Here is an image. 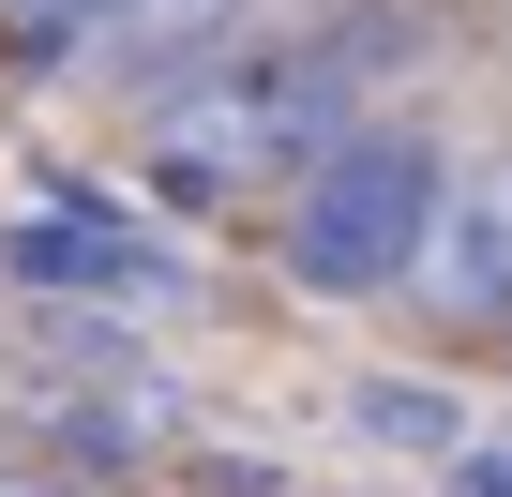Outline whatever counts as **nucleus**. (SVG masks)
I'll list each match as a JSON object with an SVG mask.
<instances>
[{
    "instance_id": "nucleus-1",
    "label": "nucleus",
    "mask_w": 512,
    "mask_h": 497,
    "mask_svg": "<svg viewBox=\"0 0 512 497\" xmlns=\"http://www.w3.org/2000/svg\"><path fill=\"white\" fill-rule=\"evenodd\" d=\"M422 61H437L422 0H287L136 106V196L151 211H272L347 121L407 106Z\"/></svg>"
},
{
    "instance_id": "nucleus-2",
    "label": "nucleus",
    "mask_w": 512,
    "mask_h": 497,
    "mask_svg": "<svg viewBox=\"0 0 512 497\" xmlns=\"http://www.w3.org/2000/svg\"><path fill=\"white\" fill-rule=\"evenodd\" d=\"M437 196H452V121H437V106H377V121H347L272 211H256V226H272L287 302H317V317H392L407 272H422Z\"/></svg>"
},
{
    "instance_id": "nucleus-3",
    "label": "nucleus",
    "mask_w": 512,
    "mask_h": 497,
    "mask_svg": "<svg viewBox=\"0 0 512 497\" xmlns=\"http://www.w3.org/2000/svg\"><path fill=\"white\" fill-rule=\"evenodd\" d=\"M0 302L166 332V317H196L211 287L181 272V241L151 226V196H106V181H76V166H31L16 211H0Z\"/></svg>"
},
{
    "instance_id": "nucleus-4",
    "label": "nucleus",
    "mask_w": 512,
    "mask_h": 497,
    "mask_svg": "<svg viewBox=\"0 0 512 497\" xmlns=\"http://www.w3.org/2000/svg\"><path fill=\"white\" fill-rule=\"evenodd\" d=\"M31 452H61V467H91V482H166L181 452H196V392L136 347V362H31Z\"/></svg>"
},
{
    "instance_id": "nucleus-5",
    "label": "nucleus",
    "mask_w": 512,
    "mask_h": 497,
    "mask_svg": "<svg viewBox=\"0 0 512 497\" xmlns=\"http://www.w3.org/2000/svg\"><path fill=\"white\" fill-rule=\"evenodd\" d=\"M392 317H422L437 347H497L512 332V121L497 136H452V196L422 226V272H407Z\"/></svg>"
},
{
    "instance_id": "nucleus-6",
    "label": "nucleus",
    "mask_w": 512,
    "mask_h": 497,
    "mask_svg": "<svg viewBox=\"0 0 512 497\" xmlns=\"http://www.w3.org/2000/svg\"><path fill=\"white\" fill-rule=\"evenodd\" d=\"M256 16H287V0H121V16L91 31V61H76V91L136 121L166 76H196V61H211V46H241Z\"/></svg>"
},
{
    "instance_id": "nucleus-7",
    "label": "nucleus",
    "mask_w": 512,
    "mask_h": 497,
    "mask_svg": "<svg viewBox=\"0 0 512 497\" xmlns=\"http://www.w3.org/2000/svg\"><path fill=\"white\" fill-rule=\"evenodd\" d=\"M467 422H482V407H467V377H452V362H377V377H347V437H362V452H392V467H437Z\"/></svg>"
},
{
    "instance_id": "nucleus-8",
    "label": "nucleus",
    "mask_w": 512,
    "mask_h": 497,
    "mask_svg": "<svg viewBox=\"0 0 512 497\" xmlns=\"http://www.w3.org/2000/svg\"><path fill=\"white\" fill-rule=\"evenodd\" d=\"M422 497H512V407H497V422H467V437L422 467Z\"/></svg>"
},
{
    "instance_id": "nucleus-9",
    "label": "nucleus",
    "mask_w": 512,
    "mask_h": 497,
    "mask_svg": "<svg viewBox=\"0 0 512 497\" xmlns=\"http://www.w3.org/2000/svg\"><path fill=\"white\" fill-rule=\"evenodd\" d=\"M0 497H121V482H91V467H61V452H0Z\"/></svg>"
},
{
    "instance_id": "nucleus-10",
    "label": "nucleus",
    "mask_w": 512,
    "mask_h": 497,
    "mask_svg": "<svg viewBox=\"0 0 512 497\" xmlns=\"http://www.w3.org/2000/svg\"><path fill=\"white\" fill-rule=\"evenodd\" d=\"M497 347H512V332H497Z\"/></svg>"
}]
</instances>
